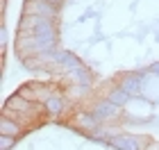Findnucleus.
<instances>
[{
	"label": "nucleus",
	"mask_w": 159,
	"mask_h": 150,
	"mask_svg": "<svg viewBox=\"0 0 159 150\" xmlns=\"http://www.w3.org/2000/svg\"><path fill=\"white\" fill-rule=\"evenodd\" d=\"M20 34H37V37H46V34H57V23L41 16H20L18 30Z\"/></svg>",
	"instance_id": "1"
},
{
	"label": "nucleus",
	"mask_w": 159,
	"mask_h": 150,
	"mask_svg": "<svg viewBox=\"0 0 159 150\" xmlns=\"http://www.w3.org/2000/svg\"><path fill=\"white\" fill-rule=\"evenodd\" d=\"M89 109L96 114V118L100 120V125H111V123H118V120L123 118V109L120 107H116L114 102H109L107 98L102 96H96L93 98V102L89 105Z\"/></svg>",
	"instance_id": "2"
},
{
	"label": "nucleus",
	"mask_w": 159,
	"mask_h": 150,
	"mask_svg": "<svg viewBox=\"0 0 159 150\" xmlns=\"http://www.w3.org/2000/svg\"><path fill=\"white\" fill-rule=\"evenodd\" d=\"M150 143V137H141V134L134 132H120L116 137L109 139V143L114 150H146Z\"/></svg>",
	"instance_id": "3"
},
{
	"label": "nucleus",
	"mask_w": 159,
	"mask_h": 150,
	"mask_svg": "<svg viewBox=\"0 0 159 150\" xmlns=\"http://www.w3.org/2000/svg\"><path fill=\"white\" fill-rule=\"evenodd\" d=\"M23 14H25V16H41V18H48V20H55V23H59L61 7H57V5H52V2L25 0V5H23Z\"/></svg>",
	"instance_id": "4"
},
{
	"label": "nucleus",
	"mask_w": 159,
	"mask_h": 150,
	"mask_svg": "<svg viewBox=\"0 0 159 150\" xmlns=\"http://www.w3.org/2000/svg\"><path fill=\"white\" fill-rule=\"evenodd\" d=\"M68 125L70 127H75L77 132H86V134H93L100 127V120L96 118V114H93L89 107L86 109H77L73 116H70L68 120Z\"/></svg>",
	"instance_id": "5"
},
{
	"label": "nucleus",
	"mask_w": 159,
	"mask_h": 150,
	"mask_svg": "<svg viewBox=\"0 0 159 150\" xmlns=\"http://www.w3.org/2000/svg\"><path fill=\"white\" fill-rule=\"evenodd\" d=\"M43 111H46V118H50V120L64 118V116H66V111H68V98L64 96L61 91H57L50 100L43 102Z\"/></svg>",
	"instance_id": "6"
},
{
	"label": "nucleus",
	"mask_w": 159,
	"mask_h": 150,
	"mask_svg": "<svg viewBox=\"0 0 159 150\" xmlns=\"http://www.w3.org/2000/svg\"><path fill=\"white\" fill-rule=\"evenodd\" d=\"M100 96H102V98H107L109 102H114L116 107H120V109H125V107L129 105V100H132V96H129L125 89H120L116 82H111L109 87L105 89V93H100Z\"/></svg>",
	"instance_id": "7"
},
{
	"label": "nucleus",
	"mask_w": 159,
	"mask_h": 150,
	"mask_svg": "<svg viewBox=\"0 0 159 150\" xmlns=\"http://www.w3.org/2000/svg\"><path fill=\"white\" fill-rule=\"evenodd\" d=\"M66 77V82L70 84V87H80V89H91V82H93V77H91V73H89V68L84 66H80V68H75V70H70L68 75H64Z\"/></svg>",
	"instance_id": "8"
},
{
	"label": "nucleus",
	"mask_w": 159,
	"mask_h": 150,
	"mask_svg": "<svg viewBox=\"0 0 159 150\" xmlns=\"http://www.w3.org/2000/svg\"><path fill=\"white\" fill-rule=\"evenodd\" d=\"M27 132L25 125H20L18 120H14L9 116H5V114H0V134H9V137H23Z\"/></svg>",
	"instance_id": "9"
},
{
	"label": "nucleus",
	"mask_w": 159,
	"mask_h": 150,
	"mask_svg": "<svg viewBox=\"0 0 159 150\" xmlns=\"http://www.w3.org/2000/svg\"><path fill=\"white\" fill-rule=\"evenodd\" d=\"M18 96H23L25 100H30V102H39V96H37V87H34V82H25L20 84V87L16 89ZM41 105V102H39Z\"/></svg>",
	"instance_id": "10"
},
{
	"label": "nucleus",
	"mask_w": 159,
	"mask_h": 150,
	"mask_svg": "<svg viewBox=\"0 0 159 150\" xmlns=\"http://www.w3.org/2000/svg\"><path fill=\"white\" fill-rule=\"evenodd\" d=\"M18 137H9V134H0V150H11L16 148Z\"/></svg>",
	"instance_id": "11"
},
{
	"label": "nucleus",
	"mask_w": 159,
	"mask_h": 150,
	"mask_svg": "<svg viewBox=\"0 0 159 150\" xmlns=\"http://www.w3.org/2000/svg\"><path fill=\"white\" fill-rule=\"evenodd\" d=\"M150 73H155V75H159V61H155V64H150Z\"/></svg>",
	"instance_id": "12"
},
{
	"label": "nucleus",
	"mask_w": 159,
	"mask_h": 150,
	"mask_svg": "<svg viewBox=\"0 0 159 150\" xmlns=\"http://www.w3.org/2000/svg\"><path fill=\"white\" fill-rule=\"evenodd\" d=\"M5 5H7V0H2V11H5Z\"/></svg>",
	"instance_id": "13"
}]
</instances>
